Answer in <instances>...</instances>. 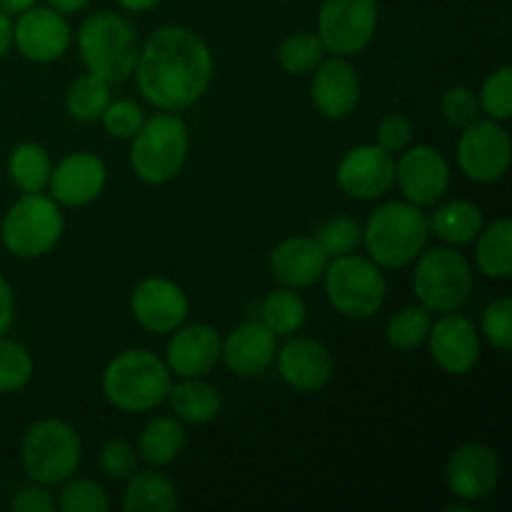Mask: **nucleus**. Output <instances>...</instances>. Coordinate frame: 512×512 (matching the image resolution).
<instances>
[{
  "instance_id": "nucleus-29",
  "label": "nucleus",
  "mask_w": 512,
  "mask_h": 512,
  "mask_svg": "<svg viewBox=\"0 0 512 512\" xmlns=\"http://www.w3.org/2000/svg\"><path fill=\"white\" fill-rule=\"evenodd\" d=\"M260 323L273 330L278 338H290L308 323V303L295 288L280 285L270 290L260 303Z\"/></svg>"
},
{
  "instance_id": "nucleus-20",
  "label": "nucleus",
  "mask_w": 512,
  "mask_h": 512,
  "mask_svg": "<svg viewBox=\"0 0 512 512\" xmlns=\"http://www.w3.org/2000/svg\"><path fill=\"white\" fill-rule=\"evenodd\" d=\"M310 75V100L323 118L345 120L358 110L363 80L350 58H325Z\"/></svg>"
},
{
  "instance_id": "nucleus-31",
  "label": "nucleus",
  "mask_w": 512,
  "mask_h": 512,
  "mask_svg": "<svg viewBox=\"0 0 512 512\" xmlns=\"http://www.w3.org/2000/svg\"><path fill=\"white\" fill-rule=\"evenodd\" d=\"M433 325V313L423 305H405L385 323V343L398 353H415L425 345Z\"/></svg>"
},
{
  "instance_id": "nucleus-34",
  "label": "nucleus",
  "mask_w": 512,
  "mask_h": 512,
  "mask_svg": "<svg viewBox=\"0 0 512 512\" xmlns=\"http://www.w3.org/2000/svg\"><path fill=\"white\" fill-rule=\"evenodd\" d=\"M35 360L30 350L18 340L0 335V395L23 390L33 380Z\"/></svg>"
},
{
  "instance_id": "nucleus-22",
  "label": "nucleus",
  "mask_w": 512,
  "mask_h": 512,
  "mask_svg": "<svg viewBox=\"0 0 512 512\" xmlns=\"http://www.w3.org/2000/svg\"><path fill=\"white\" fill-rule=\"evenodd\" d=\"M278 353V335L260 320H245L223 338L220 363L238 378H260L268 373Z\"/></svg>"
},
{
  "instance_id": "nucleus-16",
  "label": "nucleus",
  "mask_w": 512,
  "mask_h": 512,
  "mask_svg": "<svg viewBox=\"0 0 512 512\" xmlns=\"http://www.w3.org/2000/svg\"><path fill=\"white\" fill-rule=\"evenodd\" d=\"M130 315L148 333L170 335L188 320L190 298L175 280L153 275L140 280L130 293Z\"/></svg>"
},
{
  "instance_id": "nucleus-40",
  "label": "nucleus",
  "mask_w": 512,
  "mask_h": 512,
  "mask_svg": "<svg viewBox=\"0 0 512 512\" xmlns=\"http://www.w3.org/2000/svg\"><path fill=\"white\" fill-rule=\"evenodd\" d=\"M440 115H443V120L450 128H468L470 123H475L483 115L478 103V93L473 88H468V85H453V88H448L443 93Z\"/></svg>"
},
{
  "instance_id": "nucleus-9",
  "label": "nucleus",
  "mask_w": 512,
  "mask_h": 512,
  "mask_svg": "<svg viewBox=\"0 0 512 512\" xmlns=\"http://www.w3.org/2000/svg\"><path fill=\"white\" fill-rule=\"evenodd\" d=\"M65 233L63 208L50 195L23 193L3 215L0 240L13 258L38 260L58 248Z\"/></svg>"
},
{
  "instance_id": "nucleus-37",
  "label": "nucleus",
  "mask_w": 512,
  "mask_h": 512,
  "mask_svg": "<svg viewBox=\"0 0 512 512\" xmlns=\"http://www.w3.org/2000/svg\"><path fill=\"white\" fill-rule=\"evenodd\" d=\"M478 103L485 118L498 120V123H508L512 118V68L510 65H500L488 78L483 80L478 90Z\"/></svg>"
},
{
  "instance_id": "nucleus-26",
  "label": "nucleus",
  "mask_w": 512,
  "mask_h": 512,
  "mask_svg": "<svg viewBox=\"0 0 512 512\" xmlns=\"http://www.w3.org/2000/svg\"><path fill=\"white\" fill-rule=\"evenodd\" d=\"M428 220L430 235H435L443 245H453V248L473 245V240L478 238V233L485 225L480 205L463 198L445 200V203L440 200L433 213L428 215Z\"/></svg>"
},
{
  "instance_id": "nucleus-48",
  "label": "nucleus",
  "mask_w": 512,
  "mask_h": 512,
  "mask_svg": "<svg viewBox=\"0 0 512 512\" xmlns=\"http://www.w3.org/2000/svg\"><path fill=\"white\" fill-rule=\"evenodd\" d=\"M33 5H38V0H0V10L8 15H20Z\"/></svg>"
},
{
  "instance_id": "nucleus-3",
  "label": "nucleus",
  "mask_w": 512,
  "mask_h": 512,
  "mask_svg": "<svg viewBox=\"0 0 512 512\" xmlns=\"http://www.w3.org/2000/svg\"><path fill=\"white\" fill-rule=\"evenodd\" d=\"M428 240V213L408 200H388L378 205L363 225L365 253L383 270L413 265L415 258L428 248Z\"/></svg>"
},
{
  "instance_id": "nucleus-5",
  "label": "nucleus",
  "mask_w": 512,
  "mask_h": 512,
  "mask_svg": "<svg viewBox=\"0 0 512 512\" xmlns=\"http://www.w3.org/2000/svg\"><path fill=\"white\" fill-rule=\"evenodd\" d=\"M190 153V133L183 118L175 113H158L145 118L138 133L130 138V168L145 185H168L183 173Z\"/></svg>"
},
{
  "instance_id": "nucleus-49",
  "label": "nucleus",
  "mask_w": 512,
  "mask_h": 512,
  "mask_svg": "<svg viewBox=\"0 0 512 512\" xmlns=\"http://www.w3.org/2000/svg\"><path fill=\"white\" fill-rule=\"evenodd\" d=\"M458 500V498H455ZM443 512H473V503H465V500H458V503L445 505Z\"/></svg>"
},
{
  "instance_id": "nucleus-12",
  "label": "nucleus",
  "mask_w": 512,
  "mask_h": 512,
  "mask_svg": "<svg viewBox=\"0 0 512 512\" xmlns=\"http://www.w3.org/2000/svg\"><path fill=\"white\" fill-rule=\"evenodd\" d=\"M450 163L433 145H408L395 160V185L403 200L418 208H433L450 193Z\"/></svg>"
},
{
  "instance_id": "nucleus-6",
  "label": "nucleus",
  "mask_w": 512,
  "mask_h": 512,
  "mask_svg": "<svg viewBox=\"0 0 512 512\" xmlns=\"http://www.w3.org/2000/svg\"><path fill=\"white\" fill-rule=\"evenodd\" d=\"M473 288V265L453 245L425 248L415 258L413 293L418 305H423L430 313H458L470 300Z\"/></svg>"
},
{
  "instance_id": "nucleus-10",
  "label": "nucleus",
  "mask_w": 512,
  "mask_h": 512,
  "mask_svg": "<svg viewBox=\"0 0 512 512\" xmlns=\"http://www.w3.org/2000/svg\"><path fill=\"white\" fill-rule=\"evenodd\" d=\"M378 23V0H323L318 10V38L325 53L355 58L373 43Z\"/></svg>"
},
{
  "instance_id": "nucleus-50",
  "label": "nucleus",
  "mask_w": 512,
  "mask_h": 512,
  "mask_svg": "<svg viewBox=\"0 0 512 512\" xmlns=\"http://www.w3.org/2000/svg\"><path fill=\"white\" fill-rule=\"evenodd\" d=\"M283 3H295V0H283Z\"/></svg>"
},
{
  "instance_id": "nucleus-47",
  "label": "nucleus",
  "mask_w": 512,
  "mask_h": 512,
  "mask_svg": "<svg viewBox=\"0 0 512 512\" xmlns=\"http://www.w3.org/2000/svg\"><path fill=\"white\" fill-rule=\"evenodd\" d=\"M115 3L123 10H128V13H148V10L158 8L163 0H115Z\"/></svg>"
},
{
  "instance_id": "nucleus-27",
  "label": "nucleus",
  "mask_w": 512,
  "mask_h": 512,
  "mask_svg": "<svg viewBox=\"0 0 512 512\" xmlns=\"http://www.w3.org/2000/svg\"><path fill=\"white\" fill-rule=\"evenodd\" d=\"M138 455L150 468H168L188 448V430L175 415H155L138 435Z\"/></svg>"
},
{
  "instance_id": "nucleus-11",
  "label": "nucleus",
  "mask_w": 512,
  "mask_h": 512,
  "mask_svg": "<svg viewBox=\"0 0 512 512\" xmlns=\"http://www.w3.org/2000/svg\"><path fill=\"white\" fill-rule=\"evenodd\" d=\"M458 168L473 183L490 185L508 175L512 163V140L505 123L478 118L463 128L458 140Z\"/></svg>"
},
{
  "instance_id": "nucleus-25",
  "label": "nucleus",
  "mask_w": 512,
  "mask_h": 512,
  "mask_svg": "<svg viewBox=\"0 0 512 512\" xmlns=\"http://www.w3.org/2000/svg\"><path fill=\"white\" fill-rule=\"evenodd\" d=\"M165 403L185 425H208L223 413V395L205 378H180L170 385Z\"/></svg>"
},
{
  "instance_id": "nucleus-23",
  "label": "nucleus",
  "mask_w": 512,
  "mask_h": 512,
  "mask_svg": "<svg viewBox=\"0 0 512 512\" xmlns=\"http://www.w3.org/2000/svg\"><path fill=\"white\" fill-rule=\"evenodd\" d=\"M330 258L310 235H290L280 240L268 255V270L273 280L285 288L303 290L323 280Z\"/></svg>"
},
{
  "instance_id": "nucleus-2",
  "label": "nucleus",
  "mask_w": 512,
  "mask_h": 512,
  "mask_svg": "<svg viewBox=\"0 0 512 512\" xmlns=\"http://www.w3.org/2000/svg\"><path fill=\"white\" fill-rule=\"evenodd\" d=\"M173 373L160 355L148 348H128L108 360L100 390L120 413H150L168 400Z\"/></svg>"
},
{
  "instance_id": "nucleus-46",
  "label": "nucleus",
  "mask_w": 512,
  "mask_h": 512,
  "mask_svg": "<svg viewBox=\"0 0 512 512\" xmlns=\"http://www.w3.org/2000/svg\"><path fill=\"white\" fill-rule=\"evenodd\" d=\"M90 3H93V0H48L50 8H55L58 13H63V15L80 13V10L88 8Z\"/></svg>"
},
{
  "instance_id": "nucleus-4",
  "label": "nucleus",
  "mask_w": 512,
  "mask_h": 512,
  "mask_svg": "<svg viewBox=\"0 0 512 512\" xmlns=\"http://www.w3.org/2000/svg\"><path fill=\"white\" fill-rule=\"evenodd\" d=\"M75 43L85 73L98 75L110 85L125 83L135 73L140 38L135 25L125 15L113 10L88 15L78 28Z\"/></svg>"
},
{
  "instance_id": "nucleus-8",
  "label": "nucleus",
  "mask_w": 512,
  "mask_h": 512,
  "mask_svg": "<svg viewBox=\"0 0 512 512\" xmlns=\"http://www.w3.org/2000/svg\"><path fill=\"white\" fill-rule=\"evenodd\" d=\"M83 463V440L70 423L43 418L25 430L20 440V465L33 483L63 485Z\"/></svg>"
},
{
  "instance_id": "nucleus-33",
  "label": "nucleus",
  "mask_w": 512,
  "mask_h": 512,
  "mask_svg": "<svg viewBox=\"0 0 512 512\" xmlns=\"http://www.w3.org/2000/svg\"><path fill=\"white\" fill-rule=\"evenodd\" d=\"M275 58H278V65L283 73L293 75V78H303V75H310L320 63H323L325 48L323 43H320L318 33L300 30V33L283 38V43L278 45Z\"/></svg>"
},
{
  "instance_id": "nucleus-45",
  "label": "nucleus",
  "mask_w": 512,
  "mask_h": 512,
  "mask_svg": "<svg viewBox=\"0 0 512 512\" xmlns=\"http://www.w3.org/2000/svg\"><path fill=\"white\" fill-rule=\"evenodd\" d=\"M10 48H13V20L0 10V60L10 53Z\"/></svg>"
},
{
  "instance_id": "nucleus-44",
  "label": "nucleus",
  "mask_w": 512,
  "mask_h": 512,
  "mask_svg": "<svg viewBox=\"0 0 512 512\" xmlns=\"http://www.w3.org/2000/svg\"><path fill=\"white\" fill-rule=\"evenodd\" d=\"M15 320V293L10 288L8 280L0 275V335H5L10 330Z\"/></svg>"
},
{
  "instance_id": "nucleus-24",
  "label": "nucleus",
  "mask_w": 512,
  "mask_h": 512,
  "mask_svg": "<svg viewBox=\"0 0 512 512\" xmlns=\"http://www.w3.org/2000/svg\"><path fill=\"white\" fill-rule=\"evenodd\" d=\"M120 508L125 512H175L180 508V490L160 468L135 470L125 480Z\"/></svg>"
},
{
  "instance_id": "nucleus-18",
  "label": "nucleus",
  "mask_w": 512,
  "mask_h": 512,
  "mask_svg": "<svg viewBox=\"0 0 512 512\" xmlns=\"http://www.w3.org/2000/svg\"><path fill=\"white\" fill-rule=\"evenodd\" d=\"M280 380L298 393L315 395L333 383L335 358L325 343L305 335H290L275 353Z\"/></svg>"
},
{
  "instance_id": "nucleus-13",
  "label": "nucleus",
  "mask_w": 512,
  "mask_h": 512,
  "mask_svg": "<svg viewBox=\"0 0 512 512\" xmlns=\"http://www.w3.org/2000/svg\"><path fill=\"white\" fill-rule=\"evenodd\" d=\"M500 480H503V463L493 445L468 440L448 455L445 488L453 498L475 505L488 500L498 490Z\"/></svg>"
},
{
  "instance_id": "nucleus-21",
  "label": "nucleus",
  "mask_w": 512,
  "mask_h": 512,
  "mask_svg": "<svg viewBox=\"0 0 512 512\" xmlns=\"http://www.w3.org/2000/svg\"><path fill=\"white\" fill-rule=\"evenodd\" d=\"M223 335L210 323H188L170 333L165 365L175 378H208L220 363Z\"/></svg>"
},
{
  "instance_id": "nucleus-42",
  "label": "nucleus",
  "mask_w": 512,
  "mask_h": 512,
  "mask_svg": "<svg viewBox=\"0 0 512 512\" xmlns=\"http://www.w3.org/2000/svg\"><path fill=\"white\" fill-rule=\"evenodd\" d=\"M413 120L403 113H390L380 120L378 133H375V145H380L388 153L400 155L408 145H413Z\"/></svg>"
},
{
  "instance_id": "nucleus-15",
  "label": "nucleus",
  "mask_w": 512,
  "mask_h": 512,
  "mask_svg": "<svg viewBox=\"0 0 512 512\" xmlns=\"http://www.w3.org/2000/svg\"><path fill=\"white\" fill-rule=\"evenodd\" d=\"M73 43L68 18L50 5H33L13 23V48L35 65L63 58Z\"/></svg>"
},
{
  "instance_id": "nucleus-32",
  "label": "nucleus",
  "mask_w": 512,
  "mask_h": 512,
  "mask_svg": "<svg viewBox=\"0 0 512 512\" xmlns=\"http://www.w3.org/2000/svg\"><path fill=\"white\" fill-rule=\"evenodd\" d=\"M110 83L93 73H83L65 90V110L80 123H95L110 103Z\"/></svg>"
},
{
  "instance_id": "nucleus-1",
  "label": "nucleus",
  "mask_w": 512,
  "mask_h": 512,
  "mask_svg": "<svg viewBox=\"0 0 512 512\" xmlns=\"http://www.w3.org/2000/svg\"><path fill=\"white\" fill-rule=\"evenodd\" d=\"M215 60L208 43L185 25H163L140 45L135 80L150 105L180 113L208 93Z\"/></svg>"
},
{
  "instance_id": "nucleus-39",
  "label": "nucleus",
  "mask_w": 512,
  "mask_h": 512,
  "mask_svg": "<svg viewBox=\"0 0 512 512\" xmlns=\"http://www.w3.org/2000/svg\"><path fill=\"white\" fill-rule=\"evenodd\" d=\"M480 338L500 353L512 350V300L508 295L493 300L480 318Z\"/></svg>"
},
{
  "instance_id": "nucleus-30",
  "label": "nucleus",
  "mask_w": 512,
  "mask_h": 512,
  "mask_svg": "<svg viewBox=\"0 0 512 512\" xmlns=\"http://www.w3.org/2000/svg\"><path fill=\"white\" fill-rule=\"evenodd\" d=\"M53 160L40 143L25 140L18 143L8 155V178L20 193H43L48 190Z\"/></svg>"
},
{
  "instance_id": "nucleus-43",
  "label": "nucleus",
  "mask_w": 512,
  "mask_h": 512,
  "mask_svg": "<svg viewBox=\"0 0 512 512\" xmlns=\"http://www.w3.org/2000/svg\"><path fill=\"white\" fill-rule=\"evenodd\" d=\"M10 510L13 512H55L58 510V500H55L53 488L40 485L30 480V485L18 490L13 500H10Z\"/></svg>"
},
{
  "instance_id": "nucleus-17",
  "label": "nucleus",
  "mask_w": 512,
  "mask_h": 512,
  "mask_svg": "<svg viewBox=\"0 0 512 512\" xmlns=\"http://www.w3.org/2000/svg\"><path fill=\"white\" fill-rule=\"evenodd\" d=\"M425 345H428L430 360L443 373L455 375V378L473 373L483 355V340H480L478 328L473 325V320L458 313H445L433 320Z\"/></svg>"
},
{
  "instance_id": "nucleus-14",
  "label": "nucleus",
  "mask_w": 512,
  "mask_h": 512,
  "mask_svg": "<svg viewBox=\"0 0 512 512\" xmlns=\"http://www.w3.org/2000/svg\"><path fill=\"white\" fill-rule=\"evenodd\" d=\"M335 183L348 198L360 203L385 198L395 185V155L375 143L355 145L340 158Z\"/></svg>"
},
{
  "instance_id": "nucleus-38",
  "label": "nucleus",
  "mask_w": 512,
  "mask_h": 512,
  "mask_svg": "<svg viewBox=\"0 0 512 512\" xmlns=\"http://www.w3.org/2000/svg\"><path fill=\"white\" fill-rule=\"evenodd\" d=\"M140 455L130 440L110 438L98 450V468L113 483H125L138 470Z\"/></svg>"
},
{
  "instance_id": "nucleus-35",
  "label": "nucleus",
  "mask_w": 512,
  "mask_h": 512,
  "mask_svg": "<svg viewBox=\"0 0 512 512\" xmlns=\"http://www.w3.org/2000/svg\"><path fill=\"white\" fill-rule=\"evenodd\" d=\"M60 512H108L110 495L98 480L93 478H68L58 493Z\"/></svg>"
},
{
  "instance_id": "nucleus-7",
  "label": "nucleus",
  "mask_w": 512,
  "mask_h": 512,
  "mask_svg": "<svg viewBox=\"0 0 512 512\" xmlns=\"http://www.w3.org/2000/svg\"><path fill=\"white\" fill-rule=\"evenodd\" d=\"M323 288L330 308L348 320L375 318L388 300L385 270L360 253L330 260L323 273Z\"/></svg>"
},
{
  "instance_id": "nucleus-36",
  "label": "nucleus",
  "mask_w": 512,
  "mask_h": 512,
  "mask_svg": "<svg viewBox=\"0 0 512 512\" xmlns=\"http://www.w3.org/2000/svg\"><path fill=\"white\" fill-rule=\"evenodd\" d=\"M315 240L330 260L343 258V255L355 253L363 245V225L353 215H335L328 223L320 225Z\"/></svg>"
},
{
  "instance_id": "nucleus-28",
  "label": "nucleus",
  "mask_w": 512,
  "mask_h": 512,
  "mask_svg": "<svg viewBox=\"0 0 512 512\" xmlns=\"http://www.w3.org/2000/svg\"><path fill=\"white\" fill-rule=\"evenodd\" d=\"M475 243V268L490 280H508L512 275V220H493L483 225Z\"/></svg>"
},
{
  "instance_id": "nucleus-19",
  "label": "nucleus",
  "mask_w": 512,
  "mask_h": 512,
  "mask_svg": "<svg viewBox=\"0 0 512 512\" xmlns=\"http://www.w3.org/2000/svg\"><path fill=\"white\" fill-rule=\"evenodd\" d=\"M108 185V165L100 155L78 150L53 165L48 180L50 198L60 208H85L103 195Z\"/></svg>"
},
{
  "instance_id": "nucleus-41",
  "label": "nucleus",
  "mask_w": 512,
  "mask_h": 512,
  "mask_svg": "<svg viewBox=\"0 0 512 512\" xmlns=\"http://www.w3.org/2000/svg\"><path fill=\"white\" fill-rule=\"evenodd\" d=\"M100 123H103L105 133H108L110 138L130 140L138 133L140 125L145 123V110L130 98L110 100L108 108L100 115Z\"/></svg>"
}]
</instances>
